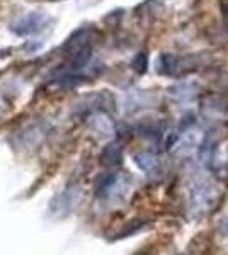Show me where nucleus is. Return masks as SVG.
I'll return each instance as SVG.
<instances>
[{
	"label": "nucleus",
	"mask_w": 228,
	"mask_h": 255,
	"mask_svg": "<svg viewBox=\"0 0 228 255\" xmlns=\"http://www.w3.org/2000/svg\"><path fill=\"white\" fill-rule=\"evenodd\" d=\"M48 26V17L41 12H29L17 20L10 24V31L20 38H29V36L39 34L44 27Z\"/></svg>",
	"instance_id": "f257e3e1"
},
{
	"label": "nucleus",
	"mask_w": 228,
	"mask_h": 255,
	"mask_svg": "<svg viewBox=\"0 0 228 255\" xmlns=\"http://www.w3.org/2000/svg\"><path fill=\"white\" fill-rule=\"evenodd\" d=\"M217 199V187L210 180H198L191 192V203L196 213H205Z\"/></svg>",
	"instance_id": "f03ea898"
},
{
	"label": "nucleus",
	"mask_w": 228,
	"mask_h": 255,
	"mask_svg": "<svg viewBox=\"0 0 228 255\" xmlns=\"http://www.w3.org/2000/svg\"><path fill=\"white\" fill-rule=\"evenodd\" d=\"M203 145V131L196 128H188L182 133L176 143H174V151L181 155H191Z\"/></svg>",
	"instance_id": "7ed1b4c3"
},
{
	"label": "nucleus",
	"mask_w": 228,
	"mask_h": 255,
	"mask_svg": "<svg viewBox=\"0 0 228 255\" xmlns=\"http://www.w3.org/2000/svg\"><path fill=\"white\" fill-rule=\"evenodd\" d=\"M135 163L142 168L143 172H152L157 168V157L152 153H147V151H143V153H136L135 155Z\"/></svg>",
	"instance_id": "20e7f679"
},
{
	"label": "nucleus",
	"mask_w": 228,
	"mask_h": 255,
	"mask_svg": "<svg viewBox=\"0 0 228 255\" xmlns=\"http://www.w3.org/2000/svg\"><path fill=\"white\" fill-rule=\"evenodd\" d=\"M119 162H121V146L113 143L102 151V163L104 165H116Z\"/></svg>",
	"instance_id": "39448f33"
},
{
	"label": "nucleus",
	"mask_w": 228,
	"mask_h": 255,
	"mask_svg": "<svg viewBox=\"0 0 228 255\" xmlns=\"http://www.w3.org/2000/svg\"><path fill=\"white\" fill-rule=\"evenodd\" d=\"M133 68H135L138 73H143L145 70H147V55H145V53H140V55L135 58V61H133Z\"/></svg>",
	"instance_id": "423d86ee"
},
{
	"label": "nucleus",
	"mask_w": 228,
	"mask_h": 255,
	"mask_svg": "<svg viewBox=\"0 0 228 255\" xmlns=\"http://www.w3.org/2000/svg\"><path fill=\"white\" fill-rule=\"evenodd\" d=\"M220 233L223 237H228V225H227V218H223V221L220 223Z\"/></svg>",
	"instance_id": "0eeeda50"
}]
</instances>
